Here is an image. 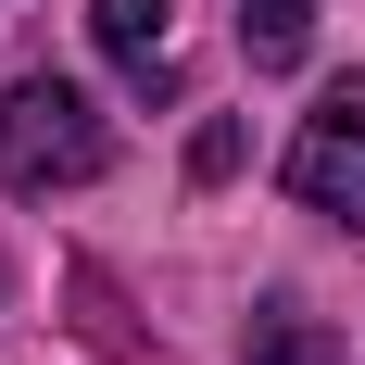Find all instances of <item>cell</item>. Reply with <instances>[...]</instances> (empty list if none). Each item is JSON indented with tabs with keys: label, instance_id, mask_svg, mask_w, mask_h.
<instances>
[{
	"label": "cell",
	"instance_id": "obj_1",
	"mask_svg": "<svg viewBox=\"0 0 365 365\" xmlns=\"http://www.w3.org/2000/svg\"><path fill=\"white\" fill-rule=\"evenodd\" d=\"M101 113H88V88H63V76H13L0 88V189H88L101 177Z\"/></svg>",
	"mask_w": 365,
	"mask_h": 365
},
{
	"label": "cell",
	"instance_id": "obj_2",
	"mask_svg": "<svg viewBox=\"0 0 365 365\" xmlns=\"http://www.w3.org/2000/svg\"><path fill=\"white\" fill-rule=\"evenodd\" d=\"M290 189L365 240V76H353V88H328V101L302 113V139H290Z\"/></svg>",
	"mask_w": 365,
	"mask_h": 365
},
{
	"label": "cell",
	"instance_id": "obj_3",
	"mask_svg": "<svg viewBox=\"0 0 365 365\" xmlns=\"http://www.w3.org/2000/svg\"><path fill=\"white\" fill-rule=\"evenodd\" d=\"M88 38H101L113 63L139 76V88H164V38H177V0H88Z\"/></svg>",
	"mask_w": 365,
	"mask_h": 365
},
{
	"label": "cell",
	"instance_id": "obj_4",
	"mask_svg": "<svg viewBox=\"0 0 365 365\" xmlns=\"http://www.w3.org/2000/svg\"><path fill=\"white\" fill-rule=\"evenodd\" d=\"M240 365H340V340H328V315L264 302V315H252V340H240Z\"/></svg>",
	"mask_w": 365,
	"mask_h": 365
},
{
	"label": "cell",
	"instance_id": "obj_5",
	"mask_svg": "<svg viewBox=\"0 0 365 365\" xmlns=\"http://www.w3.org/2000/svg\"><path fill=\"white\" fill-rule=\"evenodd\" d=\"M302 38H315V0H240V51H252L264 76H290Z\"/></svg>",
	"mask_w": 365,
	"mask_h": 365
}]
</instances>
